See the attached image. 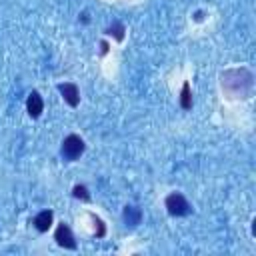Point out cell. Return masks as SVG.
I'll return each mask as SVG.
<instances>
[{"label": "cell", "instance_id": "8992f818", "mask_svg": "<svg viewBox=\"0 0 256 256\" xmlns=\"http://www.w3.org/2000/svg\"><path fill=\"white\" fill-rule=\"evenodd\" d=\"M52 220H54V212L52 210H42L34 218V228L38 232H48V228L52 226Z\"/></svg>", "mask_w": 256, "mask_h": 256}, {"label": "cell", "instance_id": "ba28073f", "mask_svg": "<svg viewBox=\"0 0 256 256\" xmlns=\"http://www.w3.org/2000/svg\"><path fill=\"white\" fill-rule=\"evenodd\" d=\"M180 106L184 110H190L192 108V92H190V84L184 82L182 84V92H180Z\"/></svg>", "mask_w": 256, "mask_h": 256}, {"label": "cell", "instance_id": "30bf717a", "mask_svg": "<svg viewBox=\"0 0 256 256\" xmlns=\"http://www.w3.org/2000/svg\"><path fill=\"white\" fill-rule=\"evenodd\" d=\"M108 34H114L116 40H124V26L120 22L112 24V28H108Z\"/></svg>", "mask_w": 256, "mask_h": 256}, {"label": "cell", "instance_id": "7a4b0ae2", "mask_svg": "<svg viewBox=\"0 0 256 256\" xmlns=\"http://www.w3.org/2000/svg\"><path fill=\"white\" fill-rule=\"evenodd\" d=\"M164 204H166V210H168L170 216H186V214L192 212L190 202H188V200L184 198V194H180V192L168 194L166 200H164Z\"/></svg>", "mask_w": 256, "mask_h": 256}, {"label": "cell", "instance_id": "52a82bcc", "mask_svg": "<svg viewBox=\"0 0 256 256\" xmlns=\"http://www.w3.org/2000/svg\"><path fill=\"white\" fill-rule=\"evenodd\" d=\"M140 218H142L140 208H136V206H126V208H124V222H126L128 226L140 224Z\"/></svg>", "mask_w": 256, "mask_h": 256}, {"label": "cell", "instance_id": "7c38bea8", "mask_svg": "<svg viewBox=\"0 0 256 256\" xmlns=\"http://www.w3.org/2000/svg\"><path fill=\"white\" fill-rule=\"evenodd\" d=\"M108 52V44L106 42H102V54H106Z\"/></svg>", "mask_w": 256, "mask_h": 256}, {"label": "cell", "instance_id": "9c48e42d", "mask_svg": "<svg viewBox=\"0 0 256 256\" xmlns=\"http://www.w3.org/2000/svg\"><path fill=\"white\" fill-rule=\"evenodd\" d=\"M72 194H74V198H80V200H84V202L90 200V192H88V188L82 186V184H76V186L72 188Z\"/></svg>", "mask_w": 256, "mask_h": 256}, {"label": "cell", "instance_id": "5b68a950", "mask_svg": "<svg viewBox=\"0 0 256 256\" xmlns=\"http://www.w3.org/2000/svg\"><path fill=\"white\" fill-rule=\"evenodd\" d=\"M26 110H28L30 118H40V114H42V110H44V100H42V96H40L36 90H32V92L28 94Z\"/></svg>", "mask_w": 256, "mask_h": 256}, {"label": "cell", "instance_id": "3957f363", "mask_svg": "<svg viewBox=\"0 0 256 256\" xmlns=\"http://www.w3.org/2000/svg\"><path fill=\"white\" fill-rule=\"evenodd\" d=\"M58 92L62 94L64 102L72 108H76L80 104V90L74 82H64V84H58Z\"/></svg>", "mask_w": 256, "mask_h": 256}, {"label": "cell", "instance_id": "8fae6325", "mask_svg": "<svg viewBox=\"0 0 256 256\" xmlns=\"http://www.w3.org/2000/svg\"><path fill=\"white\" fill-rule=\"evenodd\" d=\"M92 220H94V224L98 226V230H96V236H98V238H102V236L106 234V228H104V224H102V220H100V218H96L94 214H92Z\"/></svg>", "mask_w": 256, "mask_h": 256}, {"label": "cell", "instance_id": "277c9868", "mask_svg": "<svg viewBox=\"0 0 256 256\" xmlns=\"http://www.w3.org/2000/svg\"><path fill=\"white\" fill-rule=\"evenodd\" d=\"M54 240H56V242H58V246H62V248H68V250H74V248H76L74 234H72L70 226H66L64 222L56 228V232H54Z\"/></svg>", "mask_w": 256, "mask_h": 256}, {"label": "cell", "instance_id": "6da1fadb", "mask_svg": "<svg viewBox=\"0 0 256 256\" xmlns=\"http://www.w3.org/2000/svg\"><path fill=\"white\" fill-rule=\"evenodd\" d=\"M84 150H86V144H84V140L80 138V136H76V134H68L64 140H62V146H60V154H62V158L64 160H78L82 154H84Z\"/></svg>", "mask_w": 256, "mask_h": 256}]
</instances>
